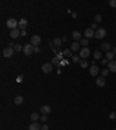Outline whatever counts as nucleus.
<instances>
[{"label": "nucleus", "mask_w": 116, "mask_h": 130, "mask_svg": "<svg viewBox=\"0 0 116 130\" xmlns=\"http://www.w3.org/2000/svg\"><path fill=\"white\" fill-rule=\"evenodd\" d=\"M27 24H28V21H27V19H24V18H23V19H21L19 21V29H21V30H24V29H26V27H27Z\"/></svg>", "instance_id": "obj_10"}, {"label": "nucleus", "mask_w": 116, "mask_h": 130, "mask_svg": "<svg viewBox=\"0 0 116 130\" xmlns=\"http://www.w3.org/2000/svg\"><path fill=\"white\" fill-rule=\"evenodd\" d=\"M115 61H116V55H115Z\"/></svg>", "instance_id": "obj_42"}, {"label": "nucleus", "mask_w": 116, "mask_h": 130, "mask_svg": "<svg viewBox=\"0 0 116 130\" xmlns=\"http://www.w3.org/2000/svg\"><path fill=\"white\" fill-rule=\"evenodd\" d=\"M62 41H63V42H66V41H67V37H66V36H63Z\"/></svg>", "instance_id": "obj_40"}, {"label": "nucleus", "mask_w": 116, "mask_h": 130, "mask_svg": "<svg viewBox=\"0 0 116 130\" xmlns=\"http://www.w3.org/2000/svg\"><path fill=\"white\" fill-rule=\"evenodd\" d=\"M21 50H23V46L21 45V44H15V45H14V51L19 52V51H21Z\"/></svg>", "instance_id": "obj_26"}, {"label": "nucleus", "mask_w": 116, "mask_h": 130, "mask_svg": "<svg viewBox=\"0 0 116 130\" xmlns=\"http://www.w3.org/2000/svg\"><path fill=\"white\" fill-rule=\"evenodd\" d=\"M23 52H24V55L26 56H30L33 52L35 51V46L33 45V44H26V45H23V50H22Z\"/></svg>", "instance_id": "obj_3"}, {"label": "nucleus", "mask_w": 116, "mask_h": 130, "mask_svg": "<svg viewBox=\"0 0 116 130\" xmlns=\"http://www.w3.org/2000/svg\"><path fill=\"white\" fill-rule=\"evenodd\" d=\"M22 102H23V96L22 95H16L15 99H14V103L18 105V106H20Z\"/></svg>", "instance_id": "obj_18"}, {"label": "nucleus", "mask_w": 116, "mask_h": 130, "mask_svg": "<svg viewBox=\"0 0 116 130\" xmlns=\"http://www.w3.org/2000/svg\"><path fill=\"white\" fill-rule=\"evenodd\" d=\"M97 85L99 86V87H103L104 85H106V80H104V78L102 76L97 78Z\"/></svg>", "instance_id": "obj_16"}, {"label": "nucleus", "mask_w": 116, "mask_h": 130, "mask_svg": "<svg viewBox=\"0 0 116 130\" xmlns=\"http://www.w3.org/2000/svg\"><path fill=\"white\" fill-rule=\"evenodd\" d=\"M91 28H92V29H97V23H93Z\"/></svg>", "instance_id": "obj_38"}, {"label": "nucleus", "mask_w": 116, "mask_h": 130, "mask_svg": "<svg viewBox=\"0 0 116 130\" xmlns=\"http://www.w3.org/2000/svg\"><path fill=\"white\" fill-rule=\"evenodd\" d=\"M71 50H72V51H78V50H80V43L73 42L72 43V45H71Z\"/></svg>", "instance_id": "obj_19"}, {"label": "nucleus", "mask_w": 116, "mask_h": 130, "mask_svg": "<svg viewBox=\"0 0 116 130\" xmlns=\"http://www.w3.org/2000/svg\"><path fill=\"white\" fill-rule=\"evenodd\" d=\"M72 62H73V63H79V62H80V57H79V56H73V57H72Z\"/></svg>", "instance_id": "obj_31"}, {"label": "nucleus", "mask_w": 116, "mask_h": 130, "mask_svg": "<svg viewBox=\"0 0 116 130\" xmlns=\"http://www.w3.org/2000/svg\"><path fill=\"white\" fill-rule=\"evenodd\" d=\"M41 130H49V127L46 126V124H43L42 128H41Z\"/></svg>", "instance_id": "obj_35"}, {"label": "nucleus", "mask_w": 116, "mask_h": 130, "mask_svg": "<svg viewBox=\"0 0 116 130\" xmlns=\"http://www.w3.org/2000/svg\"><path fill=\"white\" fill-rule=\"evenodd\" d=\"M42 71L44 73H50L52 71V63H45L42 65Z\"/></svg>", "instance_id": "obj_7"}, {"label": "nucleus", "mask_w": 116, "mask_h": 130, "mask_svg": "<svg viewBox=\"0 0 116 130\" xmlns=\"http://www.w3.org/2000/svg\"><path fill=\"white\" fill-rule=\"evenodd\" d=\"M62 38L60 37H57V38H55L54 40V42H52V44H54V46H60L62 45Z\"/></svg>", "instance_id": "obj_20"}, {"label": "nucleus", "mask_w": 116, "mask_h": 130, "mask_svg": "<svg viewBox=\"0 0 116 130\" xmlns=\"http://www.w3.org/2000/svg\"><path fill=\"white\" fill-rule=\"evenodd\" d=\"M93 56H94V59H95V61H97V59H101V58H102L101 51H97V50L94 52V55H93Z\"/></svg>", "instance_id": "obj_24"}, {"label": "nucleus", "mask_w": 116, "mask_h": 130, "mask_svg": "<svg viewBox=\"0 0 116 130\" xmlns=\"http://www.w3.org/2000/svg\"><path fill=\"white\" fill-rule=\"evenodd\" d=\"M79 65H80L82 69H86L88 64H87V61H86V59H80V62H79Z\"/></svg>", "instance_id": "obj_25"}, {"label": "nucleus", "mask_w": 116, "mask_h": 130, "mask_svg": "<svg viewBox=\"0 0 116 130\" xmlns=\"http://www.w3.org/2000/svg\"><path fill=\"white\" fill-rule=\"evenodd\" d=\"M109 119L110 120H116V113L115 111H110V113H109Z\"/></svg>", "instance_id": "obj_28"}, {"label": "nucleus", "mask_w": 116, "mask_h": 130, "mask_svg": "<svg viewBox=\"0 0 116 130\" xmlns=\"http://www.w3.org/2000/svg\"><path fill=\"white\" fill-rule=\"evenodd\" d=\"M115 130H116V129H115Z\"/></svg>", "instance_id": "obj_43"}, {"label": "nucleus", "mask_w": 116, "mask_h": 130, "mask_svg": "<svg viewBox=\"0 0 116 130\" xmlns=\"http://www.w3.org/2000/svg\"><path fill=\"white\" fill-rule=\"evenodd\" d=\"M101 62H102V64H103V65H106V64H108V63H109V61L107 59V58H103Z\"/></svg>", "instance_id": "obj_34"}, {"label": "nucleus", "mask_w": 116, "mask_h": 130, "mask_svg": "<svg viewBox=\"0 0 116 130\" xmlns=\"http://www.w3.org/2000/svg\"><path fill=\"white\" fill-rule=\"evenodd\" d=\"M77 16H78V13H77V12H72V18H74V19H76Z\"/></svg>", "instance_id": "obj_37"}, {"label": "nucleus", "mask_w": 116, "mask_h": 130, "mask_svg": "<svg viewBox=\"0 0 116 130\" xmlns=\"http://www.w3.org/2000/svg\"><path fill=\"white\" fill-rule=\"evenodd\" d=\"M113 52H114V55H116V46H114V48H113V50H112Z\"/></svg>", "instance_id": "obj_41"}, {"label": "nucleus", "mask_w": 116, "mask_h": 130, "mask_svg": "<svg viewBox=\"0 0 116 130\" xmlns=\"http://www.w3.org/2000/svg\"><path fill=\"white\" fill-rule=\"evenodd\" d=\"M106 35H107V30H106L104 28H97V30H95V34H94V36H95L97 40H101V38L106 37Z\"/></svg>", "instance_id": "obj_2"}, {"label": "nucleus", "mask_w": 116, "mask_h": 130, "mask_svg": "<svg viewBox=\"0 0 116 130\" xmlns=\"http://www.w3.org/2000/svg\"><path fill=\"white\" fill-rule=\"evenodd\" d=\"M99 72H100L99 66H97V65H92V66H91V69H89V74H91V76L97 77V74H99Z\"/></svg>", "instance_id": "obj_6"}, {"label": "nucleus", "mask_w": 116, "mask_h": 130, "mask_svg": "<svg viewBox=\"0 0 116 130\" xmlns=\"http://www.w3.org/2000/svg\"><path fill=\"white\" fill-rule=\"evenodd\" d=\"M108 70L110 72H116V61H110L108 63Z\"/></svg>", "instance_id": "obj_12"}, {"label": "nucleus", "mask_w": 116, "mask_h": 130, "mask_svg": "<svg viewBox=\"0 0 116 130\" xmlns=\"http://www.w3.org/2000/svg\"><path fill=\"white\" fill-rule=\"evenodd\" d=\"M39 119V115L37 114V113H31L30 114V120L33 122H36Z\"/></svg>", "instance_id": "obj_22"}, {"label": "nucleus", "mask_w": 116, "mask_h": 130, "mask_svg": "<svg viewBox=\"0 0 116 130\" xmlns=\"http://www.w3.org/2000/svg\"><path fill=\"white\" fill-rule=\"evenodd\" d=\"M72 37H73L74 42H80L81 41V33H79V31H73L72 33Z\"/></svg>", "instance_id": "obj_15"}, {"label": "nucleus", "mask_w": 116, "mask_h": 130, "mask_svg": "<svg viewBox=\"0 0 116 130\" xmlns=\"http://www.w3.org/2000/svg\"><path fill=\"white\" fill-rule=\"evenodd\" d=\"M109 6L110 7H116V0H110L109 1Z\"/></svg>", "instance_id": "obj_33"}, {"label": "nucleus", "mask_w": 116, "mask_h": 130, "mask_svg": "<svg viewBox=\"0 0 116 130\" xmlns=\"http://www.w3.org/2000/svg\"><path fill=\"white\" fill-rule=\"evenodd\" d=\"M41 113H42L43 115L49 114V113H51V107L50 106H48V105H44V106L41 107Z\"/></svg>", "instance_id": "obj_14"}, {"label": "nucleus", "mask_w": 116, "mask_h": 130, "mask_svg": "<svg viewBox=\"0 0 116 130\" xmlns=\"http://www.w3.org/2000/svg\"><path fill=\"white\" fill-rule=\"evenodd\" d=\"M101 74H102V77H107L109 74V70L108 69H104V70H102V72H101Z\"/></svg>", "instance_id": "obj_29"}, {"label": "nucleus", "mask_w": 116, "mask_h": 130, "mask_svg": "<svg viewBox=\"0 0 116 130\" xmlns=\"http://www.w3.org/2000/svg\"><path fill=\"white\" fill-rule=\"evenodd\" d=\"M13 55H14V48H9V46H7V48L4 50V56L6 58H11Z\"/></svg>", "instance_id": "obj_5"}, {"label": "nucleus", "mask_w": 116, "mask_h": 130, "mask_svg": "<svg viewBox=\"0 0 116 130\" xmlns=\"http://www.w3.org/2000/svg\"><path fill=\"white\" fill-rule=\"evenodd\" d=\"M60 62H59V58L58 57H54L52 58V65H57V64H59Z\"/></svg>", "instance_id": "obj_30"}, {"label": "nucleus", "mask_w": 116, "mask_h": 130, "mask_svg": "<svg viewBox=\"0 0 116 130\" xmlns=\"http://www.w3.org/2000/svg\"><path fill=\"white\" fill-rule=\"evenodd\" d=\"M81 44V45H84V46H86V45H88V40L87 38H82L80 42H79Z\"/></svg>", "instance_id": "obj_27"}, {"label": "nucleus", "mask_w": 116, "mask_h": 130, "mask_svg": "<svg viewBox=\"0 0 116 130\" xmlns=\"http://www.w3.org/2000/svg\"><path fill=\"white\" fill-rule=\"evenodd\" d=\"M41 121L45 122V121H46V115H42V116H41Z\"/></svg>", "instance_id": "obj_36"}, {"label": "nucleus", "mask_w": 116, "mask_h": 130, "mask_svg": "<svg viewBox=\"0 0 116 130\" xmlns=\"http://www.w3.org/2000/svg\"><path fill=\"white\" fill-rule=\"evenodd\" d=\"M20 35H21V31H20L19 28L13 29V30H11V33H9V36H11L12 38H18Z\"/></svg>", "instance_id": "obj_11"}, {"label": "nucleus", "mask_w": 116, "mask_h": 130, "mask_svg": "<svg viewBox=\"0 0 116 130\" xmlns=\"http://www.w3.org/2000/svg\"><path fill=\"white\" fill-rule=\"evenodd\" d=\"M6 26H7V28H11L12 30L13 29H16V27H19V22L16 21L15 19H8L7 22H6Z\"/></svg>", "instance_id": "obj_4"}, {"label": "nucleus", "mask_w": 116, "mask_h": 130, "mask_svg": "<svg viewBox=\"0 0 116 130\" xmlns=\"http://www.w3.org/2000/svg\"><path fill=\"white\" fill-rule=\"evenodd\" d=\"M21 35H22V36H26V35H27V30H26V29H24V30H21Z\"/></svg>", "instance_id": "obj_39"}, {"label": "nucleus", "mask_w": 116, "mask_h": 130, "mask_svg": "<svg viewBox=\"0 0 116 130\" xmlns=\"http://www.w3.org/2000/svg\"><path fill=\"white\" fill-rule=\"evenodd\" d=\"M30 42H31V44H33L34 46L39 45V43H41V37H39V35H34V36L31 37Z\"/></svg>", "instance_id": "obj_8"}, {"label": "nucleus", "mask_w": 116, "mask_h": 130, "mask_svg": "<svg viewBox=\"0 0 116 130\" xmlns=\"http://www.w3.org/2000/svg\"><path fill=\"white\" fill-rule=\"evenodd\" d=\"M94 34H95V31L93 30L92 28H87L85 30V33H84V35H85V37L88 40V38H92L93 36H94Z\"/></svg>", "instance_id": "obj_9"}, {"label": "nucleus", "mask_w": 116, "mask_h": 130, "mask_svg": "<svg viewBox=\"0 0 116 130\" xmlns=\"http://www.w3.org/2000/svg\"><path fill=\"white\" fill-rule=\"evenodd\" d=\"M89 55H91V51H89V49L87 46H84V48H81V49L79 50V57H80L81 59H86Z\"/></svg>", "instance_id": "obj_1"}, {"label": "nucleus", "mask_w": 116, "mask_h": 130, "mask_svg": "<svg viewBox=\"0 0 116 130\" xmlns=\"http://www.w3.org/2000/svg\"><path fill=\"white\" fill-rule=\"evenodd\" d=\"M106 58L110 62V61H113V58H115V55H114L113 51H108V52H106Z\"/></svg>", "instance_id": "obj_21"}, {"label": "nucleus", "mask_w": 116, "mask_h": 130, "mask_svg": "<svg viewBox=\"0 0 116 130\" xmlns=\"http://www.w3.org/2000/svg\"><path fill=\"white\" fill-rule=\"evenodd\" d=\"M41 128H42V127L39 126L37 122H33L30 126H29L28 130H41Z\"/></svg>", "instance_id": "obj_17"}, {"label": "nucleus", "mask_w": 116, "mask_h": 130, "mask_svg": "<svg viewBox=\"0 0 116 130\" xmlns=\"http://www.w3.org/2000/svg\"><path fill=\"white\" fill-rule=\"evenodd\" d=\"M95 23H99V22H101L102 21V18H101V15H95Z\"/></svg>", "instance_id": "obj_32"}, {"label": "nucleus", "mask_w": 116, "mask_h": 130, "mask_svg": "<svg viewBox=\"0 0 116 130\" xmlns=\"http://www.w3.org/2000/svg\"><path fill=\"white\" fill-rule=\"evenodd\" d=\"M63 55L66 56V57H73V55H72V50L71 49H65L63 51Z\"/></svg>", "instance_id": "obj_23"}, {"label": "nucleus", "mask_w": 116, "mask_h": 130, "mask_svg": "<svg viewBox=\"0 0 116 130\" xmlns=\"http://www.w3.org/2000/svg\"><path fill=\"white\" fill-rule=\"evenodd\" d=\"M100 49L103 50V51H106V52H108V51H110V49H112V45H110L108 42H103L100 45Z\"/></svg>", "instance_id": "obj_13"}]
</instances>
